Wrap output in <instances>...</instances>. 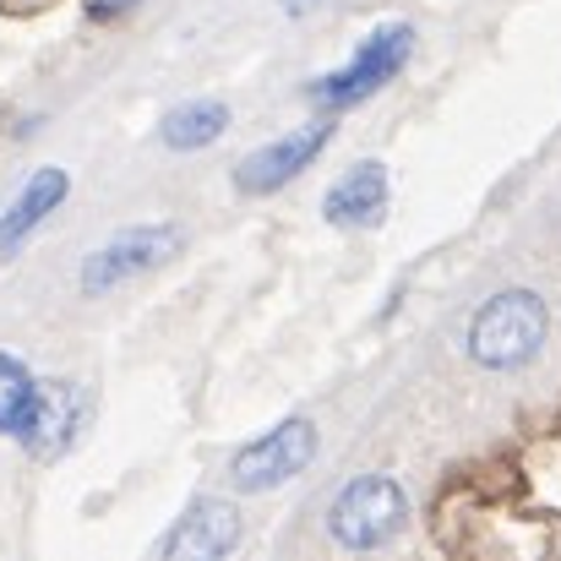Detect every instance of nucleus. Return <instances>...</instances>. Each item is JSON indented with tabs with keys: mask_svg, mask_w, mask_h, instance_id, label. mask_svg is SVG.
Segmentation results:
<instances>
[{
	"mask_svg": "<svg viewBox=\"0 0 561 561\" xmlns=\"http://www.w3.org/2000/svg\"><path fill=\"white\" fill-rule=\"evenodd\" d=\"M546 333H551L546 300L535 289H502L469 322V360L485 371H518L540 355Z\"/></svg>",
	"mask_w": 561,
	"mask_h": 561,
	"instance_id": "obj_1",
	"label": "nucleus"
},
{
	"mask_svg": "<svg viewBox=\"0 0 561 561\" xmlns=\"http://www.w3.org/2000/svg\"><path fill=\"white\" fill-rule=\"evenodd\" d=\"M409 55H414V27L409 22H387V27H376V33L360 38V49H355L350 66L317 77L306 88V99L322 104V110H355V104H366L371 93H381L409 66Z\"/></svg>",
	"mask_w": 561,
	"mask_h": 561,
	"instance_id": "obj_2",
	"label": "nucleus"
},
{
	"mask_svg": "<svg viewBox=\"0 0 561 561\" xmlns=\"http://www.w3.org/2000/svg\"><path fill=\"white\" fill-rule=\"evenodd\" d=\"M409 518V502H403V485L387 480V474H360L350 480L333 507H328V535L344 546V551H376L387 546Z\"/></svg>",
	"mask_w": 561,
	"mask_h": 561,
	"instance_id": "obj_3",
	"label": "nucleus"
},
{
	"mask_svg": "<svg viewBox=\"0 0 561 561\" xmlns=\"http://www.w3.org/2000/svg\"><path fill=\"white\" fill-rule=\"evenodd\" d=\"M317 458V425L311 420H284L273 425L267 436L245 442L234 458H229V485L256 496V491H278L289 485L295 474H306Z\"/></svg>",
	"mask_w": 561,
	"mask_h": 561,
	"instance_id": "obj_4",
	"label": "nucleus"
},
{
	"mask_svg": "<svg viewBox=\"0 0 561 561\" xmlns=\"http://www.w3.org/2000/svg\"><path fill=\"white\" fill-rule=\"evenodd\" d=\"M175 251H181V229H170V224H137V229L104 240L82 262V295H110V289H121V284L164 267Z\"/></svg>",
	"mask_w": 561,
	"mask_h": 561,
	"instance_id": "obj_5",
	"label": "nucleus"
},
{
	"mask_svg": "<svg viewBox=\"0 0 561 561\" xmlns=\"http://www.w3.org/2000/svg\"><path fill=\"white\" fill-rule=\"evenodd\" d=\"M82 420H88V398H82V387L66 381V376H49V381H38L33 409H27L16 442H22L27 458L55 463V458L71 453V442L82 436Z\"/></svg>",
	"mask_w": 561,
	"mask_h": 561,
	"instance_id": "obj_6",
	"label": "nucleus"
},
{
	"mask_svg": "<svg viewBox=\"0 0 561 561\" xmlns=\"http://www.w3.org/2000/svg\"><path fill=\"white\" fill-rule=\"evenodd\" d=\"M328 142H333V126L328 121H311V126H300V131H289V137H278V142H267L256 153H245L234 164V191L240 196H273V191H284Z\"/></svg>",
	"mask_w": 561,
	"mask_h": 561,
	"instance_id": "obj_7",
	"label": "nucleus"
},
{
	"mask_svg": "<svg viewBox=\"0 0 561 561\" xmlns=\"http://www.w3.org/2000/svg\"><path fill=\"white\" fill-rule=\"evenodd\" d=\"M245 524H240V507L224 502V496H196L186 507V518L159 540V557L170 561H218L240 546Z\"/></svg>",
	"mask_w": 561,
	"mask_h": 561,
	"instance_id": "obj_8",
	"label": "nucleus"
},
{
	"mask_svg": "<svg viewBox=\"0 0 561 561\" xmlns=\"http://www.w3.org/2000/svg\"><path fill=\"white\" fill-rule=\"evenodd\" d=\"M322 213L339 229H376L387 218V170L376 159H360L355 170H344V181L328 186Z\"/></svg>",
	"mask_w": 561,
	"mask_h": 561,
	"instance_id": "obj_9",
	"label": "nucleus"
},
{
	"mask_svg": "<svg viewBox=\"0 0 561 561\" xmlns=\"http://www.w3.org/2000/svg\"><path fill=\"white\" fill-rule=\"evenodd\" d=\"M66 191H71V181H66V170H55V164L38 170L27 186L16 191V202L0 207V256H11V251H16V245H22V240H27V234H33L60 202H66Z\"/></svg>",
	"mask_w": 561,
	"mask_h": 561,
	"instance_id": "obj_10",
	"label": "nucleus"
},
{
	"mask_svg": "<svg viewBox=\"0 0 561 561\" xmlns=\"http://www.w3.org/2000/svg\"><path fill=\"white\" fill-rule=\"evenodd\" d=\"M224 131H229V104H218V99H191L181 110H170L159 126L164 148H175V153H196V148L218 142Z\"/></svg>",
	"mask_w": 561,
	"mask_h": 561,
	"instance_id": "obj_11",
	"label": "nucleus"
},
{
	"mask_svg": "<svg viewBox=\"0 0 561 561\" xmlns=\"http://www.w3.org/2000/svg\"><path fill=\"white\" fill-rule=\"evenodd\" d=\"M33 392H38L33 371H27L16 355L0 350V436H16V431H22V420H27V409H33Z\"/></svg>",
	"mask_w": 561,
	"mask_h": 561,
	"instance_id": "obj_12",
	"label": "nucleus"
},
{
	"mask_svg": "<svg viewBox=\"0 0 561 561\" xmlns=\"http://www.w3.org/2000/svg\"><path fill=\"white\" fill-rule=\"evenodd\" d=\"M126 5H137V0H93V5H88V16H93V22H110V16H115V11H126Z\"/></svg>",
	"mask_w": 561,
	"mask_h": 561,
	"instance_id": "obj_13",
	"label": "nucleus"
}]
</instances>
